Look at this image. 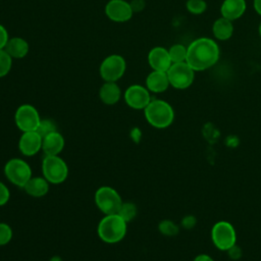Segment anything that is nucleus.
Instances as JSON below:
<instances>
[{
	"mask_svg": "<svg viewBox=\"0 0 261 261\" xmlns=\"http://www.w3.org/2000/svg\"><path fill=\"white\" fill-rule=\"evenodd\" d=\"M219 57L217 44L208 38H200L187 49L186 62L194 70H204L216 63Z\"/></svg>",
	"mask_w": 261,
	"mask_h": 261,
	"instance_id": "nucleus-1",
	"label": "nucleus"
},
{
	"mask_svg": "<svg viewBox=\"0 0 261 261\" xmlns=\"http://www.w3.org/2000/svg\"><path fill=\"white\" fill-rule=\"evenodd\" d=\"M126 229V222L117 213H115L105 215L100 220L97 232L104 243L115 244L125 237Z\"/></svg>",
	"mask_w": 261,
	"mask_h": 261,
	"instance_id": "nucleus-2",
	"label": "nucleus"
},
{
	"mask_svg": "<svg viewBox=\"0 0 261 261\" xmlns=\"http://www.w3.org/2000/svg\"><path fill=\"white\" fill-rule=\"evenodd\" d=\"M147 121L156 128H165L169 126L174 118L172 107L165 101L155 99L144 109Z\"/></svg>",
	"mask_w": 261,
	"mask_h": 261,
	"instance_id": "nucleus-3",
	"label": "nucleus"
},
{
	"mask_svg": "<svg viewBox=\"0 0 261 261\" xmlns=\"http://www.w3.org/2000/svg\"><path fill=\"white\" fill-rule=\"evenodd\" d=\"M42 173L49 184L58 185L67 178L68 167L59 155H46L42 161Z\"/></svg>",
	"mask_w": 261,
	"mask_h": 261,
	"instance_id": "nucleus-4",
	"label": "nucleus"
},
{
	"mask_svg": "<svg viewBox=\"0 0 261 261\" xmlns=\"http://www.w3.org/2000/svg\"><path fill=\"white\" fill-rule=\"evenodd\" d=\"M4 173L10 182L19 188H23L32 177L30 164L20 158L9 159L4 166Z\"/></svg>",
	"mask_w": 261,
	"mask_h": 261,
	"instance_id": "nucleus-5",
	"label": "nucleus"
},
{
	"mask_svg": "<svg viewBox=\"0 0 261 261\" xmlns=\"http://www.w3.org/2000/svg\"><path fill=\"white\" fill-rule=\"evenodd\" d=\"M95 203L105 215L117 213L122 200L116 190L111 187H100L95 193Z\"/></svg>",
	"mask_w": 261,
	"mask_h": 261,
	"instance_id": "nucleus-6",
	"label": "nucleus"
},
{
	"mask_svg": "<svg viewBox=\"0 0 261 261\" xmlns=\"http://www.w3.org/2000/svg\"><path fill=\"white\" fill-rule=\"evenodd\" d=\"M211 238L215 247L221 251H227L236 245L237 233L233 226L227 221L216 222L211 229Z\"/></svg>",
	"mask_w": 261,
	"mask_h": 261,
	"instance_id": "nucleus-7",
	"label": "nucleus"
},
{
	"mask_svg": "<svg viewBox=\"0 0 261 261\" xmlns=\"http://www.w3.org/2000/svg\"><path fill=\"white\" fill-rule=\"evenodd\" d=\"M125 68L124 58L118 54H111L102 61L99 72L105 82H116L123 75Z\"/></svg>",
	"mask_w": 261,
	"mask_h": 261,
	"instance_id": "nucleus-8",
	"label": "nucleus"
},
{
	"mask_svg": "<svg viewBox=\"0 0 261 261\" xmlns=\"http://www.w3.org/2000/svg\"><path fill=\"white\" fill-rule=\"evenodd\" d=\"M166 73L169 84L176 89H186L194 81V69L186 61L172 63Z\"/></svg>",
	"mask_w": 261,
	"mask_h": 261,
	"instance_id": "nucleus-9",
	"label": "nucleus"
},
{
	"mask_svg": "<svg viewBox=\"0 0 261 261\" xmlns=\"http://www.w3.org/2000/svg\"><path fill=\"white\" fill-rule=\"evenodd\" d=\"M14 120L18 129L25 133L36 130L41 121V117L38 110L33 105L22 104L16 109Z\"/></svg>",
	"mask_w": 261,
	"mask_h": 261,
	"instance_id": "nucleus-10",
	"label": "nucleus"
},
{
	"mask_svg": "<svg viewBox=\"0 0 261 261\" xmlns=\"http://www.w3.org/2000/svg\"><path fill=\"white\" fill-rule=\"evenodd\" d=\"M125 103L134 109H145L151 102L149 90L141 85H132L124 92Z\"/></svg>",
	"mask_w": 261,
	"mask_h": 261,
	"instance_id": "nucleus-11",
	"label": "nucleus"
},
{
	"mask_svg": "<svg viewBox=\"0 0 261 261\" xmlns=\"http://www.w3.org/2000/svg\"><path fill=\"white\" fill-rule=\"evenodd\" d=\"M105 13L112 21L124 22L130 19L134 10L125 0H110L105 6Z\"/></svg>",
	"mask_w": 261,
	"mask_h": 261,
	"instance_id": "nucleus-12",
	"label": "nucleus"
},
{
	"mask_svg": "<svg viewBox=\"0 0 261 261\" xmlns=\"http://www.w3.org/2000/svg\"><path fill=\"white\" fill-rule=\"evenodd\" d=\"M43 138L36 132H25L19 138L18 149L24 156H34L42 149Z\"/></svg>",
	"mask_w": 261,
	"mask_h": 261,
	"instance_id": "nucleus-13",
	"label": "nucleus"
},
{
	"mask_svg": "<svg viewBox=\"0 0 261 261\" xmlns=\"http://www.w3.org/2000/svg\"><path fill=\"white\" fill-rule=\"evenodd\" d=\"M148 61L153 70L163 72H166L172 64L168 50L163 47H155L151 49L148 54Z\"/></svg>",
	"mask_w": 261,
	"mask_h": 261,
	"instance_id": "nucleus-14",
	"label": "nucleus"
},
{
	"mask_svg": "<svg viewBox=\"0 0 261 261\" xmlns=\"http://www.w3.org/2000/svg\"><path fill=\"white\" fill-rule=\"evenodd\" d=\"M64 148V139L61 134L54 132L43 138L42 150L46 155H59Z\"/></svg>",
	"mask_w": 261,
	"mask_h": 261,
	"instance_id": "nucleus-15",
	"label": "nucleus"
},
{
	"mask_svg": "<svg viewBox=\"0 0 261 261\" xmlns=\"http://www.w3.org/2000/svg\"><path fill=\"white\" fill-rule=\"evenodd\" d=\"M121 96V91L115 82H105L99 90V98L106 105L116 104Z\"/></svg>",
	"mask_w": 261,
	"mask_h": 261,
	"instance_id": "nucleus-16",
	"label": "nucleus"
},
{
	"mask_svg": "<svg viewBox=\"0 0 261 261\" xmlns=\"http://www.w3.org/2000/svg\"><path fill=\"white\" fill-rule=\"evenodd\" d=\"M169 85L167 73L163 71L153 70L146 79L147 89L154 93L164 92Z\"/></svg>",
	"mask_w": 261,
	"mask_h": 261,
	"instance_id": "nucleus-17",
	"label": "nucleus"
},
{
	"mask_svg": "<svg viewBox=\"0 0 261 261\" xmlns=\"http://www.w3.org/2000/svg\"><path fill=\"white\" fill-rule=\"evenodd\" d=\"M24 192L35 198H40L45 196L49 191V181L43 176L31 177L30 180L22 188Z\"/></svg>",
	"mask_w": 261,
	"mask_h": 261,
	"instance_id": "nucleus-18",
	"label": "nucleus"
},
{
	"mask_svg": "<svg viewBox=\"0 0 261 261\" xmlns=\"http://www.w3.org/2000/svg\"><path fill=\"white\" fill-rule=\"evenodd\" d=\"M220 10L224 18L233 20L242 16L245 12L246 2L245 0H224Z\"/></svg>",
	"mask_w": 261,
	"mask_h": 261,
	"instance_id": "nucleus-19",
	"label": "nucleus"
},
{
	"mask_svg": "<svg viewBox=\"0 0 261 261\" xmlns=\"http://www.w3.org/2000/svg\"><path fill=\"white\" fill-rule=\"evenodd\" d=\"M4 49L12 58L20 59L29 53L30 47L24 39L20 37H14L8 40Z\"/></svg>",
	"mask_w": 261,
	"mask_h": 261,
	"instance_id": "nucleus-20",
	"label": "nucleus"
},
{
	"mask_svg": "<svg viewBox=\"0 0 261 261\" xmlns=\"http://www.w3.org/2000/svg\"><path fill=\"white\" fill-rule=\"evenodd\" d=\"M233 27L231 20L221 17L218 18L213 24V34L218 40H227L231 37Z\"/></svg>",
	"mask_w": 261,
	"mask_h": 261,
	"instance_id": "nucleus-21",
	"label": "nucleus"
},
{
	"mask_svg": "<svg viewBox=\"0 0 261 261\" xmlns=\"http://www.w3.org/2000/svg\"><path fill=\"white\" fill-rule=\"evenodd\" d=\"M117 214L127 223L137 216V206L132 202H122Z\"/></svg>",
	"mask_w": 261,
	"mask_h": 261,
	"instance_id": "nucleus-22",
	"label": "nucleus"
},
{
	"mask_svg": "<svg viewBox=\"0 0 261 261\" xmlns=\"http://www.w3.org/2000/svg\"><path fill=\"white\" fill-rule=\"evenodd\" d=\"M170 59L172 63H178L186 61L187 57V48L180 44H176L170 47L168 50Z\"/></svg>",
	"mask_w": 261,
	"mask_h": 261,
	"instance_id": "nucleus-23",
	"label": "nucleus"
},
{
	"mask_svg": "<svg viewBox=\"0 0 261 261\" xmlns=\"http://www.w3.org/2000/svg\"><path fill=\"white\" fill-rule=\"evenodd\" d=\"M159 231L166 237H173L178 233V226L171 220L165 219L159 222L158 225Z\"/></svg>",
	"mask_w": 261,
	"mask_h": 261,
	"instance_id": "nucleus-24",
	"label": "nucleus"
},
{
	"mask_svg": "<svg viewBox=\"0 0 261 261\" xmlns=\"http://www.w3.org/2000/svg\"><path fill=\"white\" fill-rule=\"evenodd\" d=\"M12 57L5 51L0 49V77L5 76L11 69Z\"/></svg>",
	"mask_w": 261,
	"mask_h": 261,
	"instance_id": "nucleus-25",
	"label": "nucleus"
},
{
	"mask_svg": "<svg viewBox=\"0 0 261 261\" xmlns=\"http://www.w3.org/2000/svg\"><path fill=\"white\" fill-rule=\"evenodd\" d=\"M36 132L42 138H44V137L48 136L51 133L57 132V127H56V124H55V122L53 120L46 118V119H41V121H40Z\"/></svg>",
	"mask_w": 261,
	"mask_h": 261,
	"instance_id": "nucleus-26",
	"label": "nucleus"
},
{
	"mask_svg": "<svg viewBox=\"0 0 261 261\" xmlns=\"http://www.w3.org/2000/svg\"><path fill=\"white\" fill-rule=\"evenodd\" d=\"M12 228L4 222H0V246L8 244L12 239Z\"/></svg>",
	"mask_w": 261,
	"mask_h": 261,
	"instance_id": "nucleus-27",
	"label": "nucleus"
},
{
	"mask_svg": "<svg viewBox=\"0 0 261 261\" xmlns=\"http://www.w3.org/2000/svg\"><path fill=\"white\" fill-rule=\"evenodd\" d=\"M187 9L194 14H200L206 9V2L204 0H188Z\"/></svg>",
	"mask_w": 261,
	"mask_h": 261,
	"instance_id": "nucleus-28",
	"label": "nucleus"
},
{
	"mask_svg": "<svg viewBox=\"0 0 261 261\" xmlns=\"http://www.w3.org/2000/svg\"><path fill=\"white\" fill-rule=\"evenodd\" d=\"M10 198V192L6 185L0 181V206L5 205Z\"/></svg>",
	"mask_w": 261,
	"mask_h": 261,
	"instance_id": "nucleus-29",
	"label": "nucleus"
},
{
	"mask_svg": "<svg viewBox=\"0 0 261 261\" xmlns=\"http://www.w3.org/2000/svg\"><path fill=\"white\" fill-rule=\"evenodd\" d=\"M228 256L232 259V260H238L242 257V249L238 246V245H233L231 248H229L227 251Z\"/></svg>",
	"mask_w": 261,
	"mask_h": 261,
	"instance_id": "nucleus-30",
	"label": "nucleus"
},
{
	"mask_svg": "<svg viewBox=\"0 0 261 261\" xmlns=\"http://www.w3.org/2000/svg\"><path fill=\"white\" fill-rule=\"evenodd\" d=\"M196 222H197V220H196V218H195L193 215H187V216H185V217L182 218V220H181V225H182L185 228L190 229V228H192V227L195 226Z\"/></svg>",
	"mask_w": 261,
	"mask_h": 261,
	"instance_id": "nucleus-31",
	"label": "nucleus"
},
{
	"mask_svg": "<svg viewBox=\"0 0 261 261\" xmlns=\"http://www.w3.org/2000/svg\"><path fill=\"white\" fill-rule=\"evenodd\" d=\"M8 40L9 38H8V33L6 29L2 24H0V49L5 48Z\"/></svg>",
	"mask_w": 261,
	"mask_h": 261,
	"instance_id": "nucleus-32",
	"label": "nucleus"
},
{
	"mask_svg": "<svg viewBox=\"0 0 261 261\" xmlns=\"http://www.w3.org/2000/svg\"><path fill=\"white\" fill-rule=\"evenodd\" d=\"M130 137H132V139H133V141L135 143H139L140 140H141V137H142V133H141V130L139 128L135 127L130 132Z\"/></svg>",
	"mask_w": 261,
	"mask_h": 261,
	"instance_id": "nucleus-33",
	"label": "nucleus"
},
{
	"mask_svg": "<svg viewBox=\"0 0 261 261\" xmlns=\"http://www.w3.org/2000/svg\"><path fill=\"white\" fill-rule=\"evenodd\" d=\"M130 6L134 11H140L144 8V1L143 0H134L130 3Z\"/></svg>",
	"mask_w": 261,
	"mask_h": 261,
	"instance_id": "nucleus-34",
	"label": "nucleus"
},
{
	"mask_svg": "<svg viewBox=\"0 0 261 261\" xmlns=\"http://www.w3.org/2000/svg\"><path fill=\"white\" fill-rule=\"evenodd\" d=\"M194 261H214L209 255H206V254H200L198 255Z\"/></svg>",
	"mask_w": 261,
	"mask_h": 261,
	"instance_id": "nucleus-35",
	"label": "nucleus"
},
{
	"mask_svg": "<svg viewBox=\"0 0 261 261\" xmlns=\"http://www.w3.org/2000/svg\"><path fill=\"white\" fill-rule=\"evenodd\" d=\"M254 7L256 11L261 15V0H254Z\"/></svg>",
	"mask_w": 261,
	"mask_h": 261,
	"instance_id": "nucleus-36",
	"label": "nucleus"
},
{
	"mask_svg": "<svg viewBox=\"0 0 261 261\" xmlns=\"http://www.w3.org/2000/svg\"><path fill=\"white\" fill-rule=\"evenodd\" d=\"M49 261H63V260L61 259L60 256H53V257L50 258Z\"/></svg>",
	"mask_w": 261,
	"mask_h": 261,
	"instance_id": "nucleus-37",
	"label": "nucleus"
},
{
	"mask_svg": "<svg viewBox=\"0 0 261 261\" xmlns=\"http://www.w3.org/2000/svg\"><path fill=\"white\" fill-rule=\"evenodd\" d=\"M259 34H260V36H261V23H260V25H259Z\"/></svg>",
	"mask_w": 261,
	"mask_h": 261,
	"instance_id": "nucleus-38",
	"label": "nucleus"
}]
</instances>
